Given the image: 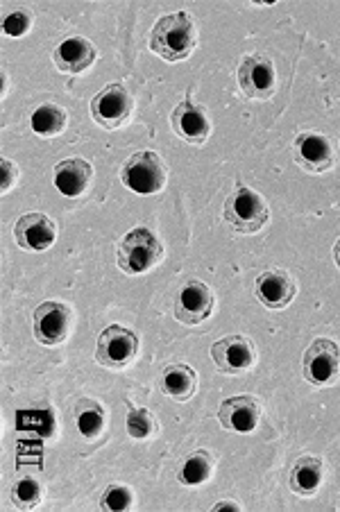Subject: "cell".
I'll return each mask as SVG.
<instances>
[{
    "label": "cell",
    "mask_w": 340,
    "mask_h": 512,
    "mask_svg": "<svg viewBox=\"0 0 340 512\" xmlns=\"http://www.w3.org/2000/svg\"><path fill=\"white\" fill-rule=\"evenodd\" d=\"M322 481H325V465L316 456L297 458L291 476H288V485L297 497H313L320 490Z\"/></svg>",
    "instance_id": "20"
},
{
    "label": "cell",
    "mask_w": 340,
    "mask_h": 512,
    "mask_svg": "<svg viewBox=\"0 0 340 512\" xmlns=\"http://www.w3.org/2000/svg\"><path fill=\"white\" fill-rule=\"evenodd\" d=\"M302 374L316 388L334 386L340 379V347L329 338H316L304 352Z\"/></svg>",
    "instance_id": "6"
},
{
    "label": "cell",
    "mask_w": 340,
    "mask_h": 512,
    "mask_svg": "<svg viewBox=\"0 0 340 512\" xmlns=\"http://www.w3.org/2000/svg\"><path fill=\"white\" fill-rule=\"evenodd\" d=\"M75 424H78V431L87 440L98 438V435L105 431L107 415L105 408H102L96 399H82L78 406H75Z\"/></svg>",
    "instance_id": "22"
},
{
    "label": "cell",
    "mask_w": 340,
    "mask_h": 512,
    "mask_svg": "<svg viewBox=\"0 0 340 512\" xmlns=\"http://www.w3.org/2000/svg\"><path fill=\"white\" fill-rule=\"evenodd\" d=\"M334 261H336V266L340 270V238H338L336 245H334Z\"/></svg>",
    "instance_id": "30"
},
{
    "label": "cell",
    "mask_w": 340,
    "mask_h": 512,
    "mask_svg": "<svg viewBox=\"0 0 340 512\" xmlns=\"http://www.w3.org/2000/svg\"><path fill=\"white\" fill-rule=\"evenodd\" d=\"M166 164L157 152L143 150L125 161L121 168V182L139 195H155L166 186Z\"/></svg>",
    "instance_id": "4"
},
{
    "label": "cell",
    "mask_w": 340,
    "mask_h": 512,
    "mask_svg": "<svg viewBox=\"0 0 340 512\" xmlns=\"http://www.w3.org/2000/svg\"><path fill=\"white\" fill-rule=\"evenodd\" d=\"M159 390L175 401H189L198 390V374L186 363L166 365L159 374Z\"/></svg>",
    "instance_id": "19"
},
{
    "label": "cell",
    "mask_w": 340,
    "mask_h": 512,
    "mask_svg": "<svg viewBox=\"0 0 340 512\" xmlns=\"http://www.w3.org/2000/svg\"><path fill=\"white\" fill-rule=\"evenodd\" d=\"M238 84L252 100H270L277 87L275 64L268 55H248L238 66Z\"/></svg>",
    "instance_id": "9"
},
{
    "label": "cell",
    "mask_w": 340,
    "mask_h": 512,
    "mask_svg": "<svg viewBox=\"0 0 340 512\" xmlns=\"http://www.w3.org/2000/svg\"><path fill=\"white\" fill-rule=\"evenodd\" d=\"M96 59H98L96 46L84 37L64 39L53 53L55 66L68 75H80L84 71H89V68L96 64Z\"/></svg>",
    "instance_id": "17"
},
{
    "label": "cell",
    "mask_w": 340,
    "mask_h": 512,
    "mask_svg": "<svg viewBox=\"0 0 340 512\" xmlns=\"http://www.w3.org/2000/svg\"><path fill=\"white\" fill-rule=\"evenodd\" d=\"M73 309L64 302L50 300L37 306L32 313V334L34 340L44 347H57L71 334Z\"/></svg>",
    "instance_id": "7"
},
{
    "label": "cell",
    "mask_w": 340,
    "mask_h": 512,
    "mask_svg": "<svg viewBox=\"0 0 340 512\" xmlns=\"http://www.w3.org/2000/svg\"><path fill=\"white\" fill-rule=\"evenodd\" d=\"M66 123H68V114L59 105H53V102L41 105L37 112L32 114V132L39 136H46V139L62 134Z\"/></svg>",
    "instance_id": "23"
},
{
    "label": "cell",
    "mask_w": 340,
    "mask_h": 512,
    "mask_svg": "<svg viewBox=\"0 0 340 512\" xmlns=\"http://www.w3.org/2000/svg\"><path fill=\"white\" fill-rule=\"evenodd\" d=\"M297 286L286 270H266L254 281V295L270 311H282L295 300Z\"/></svg>",
    "instance_id": "14"
},
{
    "label": "cell",
    "mask_w": 340,
    "mask_h": 512,
    "mask_svg": "<svg viewBox=\"0 0 340 512\" xmlns=\"http://www.w3.org/2000/svg\"><path fill=\"white\" fill-rule=\"evenodd\" d=\"M0 173H3V177H0V189L7 193L19 182V168L10 159H0Z\"/></svg>",
    "instance_id": "28"
},
{
    "label": "cell",
    "mask_w": 340,
    "mask_h": 512,
    "mask_svg": "<svg viewBox=\"0 0 340 512\" xmlns=\"http://www.w3.org/2000/svg\"><path fill=\"white\" fill-rule=\"evenodd\" d=\"M220 426L234 433H252L259 426L261 408L250 395H236L225 399L218 408Z\"/></svg>",
    "instance_id": "16"
},
{
    "label": "cell",
    "mask_w": 340,
    "mask_h": 512,
    "mask_svg": "<svg viewBox=\"0 0 340 512\" xmlns=\"http://www.w3.org/2000/svg\"><path fill=\"white\" fill-rule=\"evenodd\" d=\"M164 261V245L148 227H136L118 245V268L125 275H146Z\"/></svg>",
    "instance_id": "2"
},
{
    "label": "cell",
    "mask_w": 340,
    "mask_h": 512,
    "mask_svg": "<svg viewBox=\"0 0 340 512\" xmlns=\"http://www.w3.org/2000/svg\"><path fill=\"white\" fill-rule=\"evenodd\" d=\"M211 510H241V506H238L236 501H232V499H225V501H218V503H214V508Z\"/></svg>",
    "instance_id": "29"
},
{
    "label": "cell",
    "mask_w": 340,
    "mask_h": 512,
    "mask_svg": "<svg viewBox=\"0 0 340 512\" xmlns=\"http://www.w3.org/2000/svg\"><path fill=\"white\" fill-rule=\"evenodd\" d=\"M211 358H214L218 372L236 377V374H243L254 368V363H257V347L245 336H227L220 338L211 347Z\"/></svg>",
    "instance_id": "11"
},
{
    "label": "cell",
    "mask_w": 340,
    "mask_h": 512,
    "mask_svg": "<svg viewBox=\"0 0 340 512\" xmlns=\"http://www.w3.org/2000/svg\"><path fill=\"white\" fill-rule=\"evenodd\" d=\"M198 46V28L189 12L166 14L152 25L150 50L164 62H184Z\"/></svg>",
    "instance_id": "1"
},
{
    "label": "cell",
    "mask_w": 340,
    "mask_h": 512,
    "mask_svg": "<svg viewBox=\"0 0 340 512\" xmlns=\"http://www.w3.org/2000/svg\"><path fill=\"white\" fill-rule=\"evenodd\" d=\"M14 241L25 252H46L57 241V225L46 213H25L14 225Z\"/></svg>",
    "instance_id": "12"
},
{
    "label": "cell",
    "mask_w": 340,
    "mask_h": 512,
    "mask_svg": "<svg viewBox=\"0 0 340 512\" xmlns=\"http://www.w3.org/2000/svg\"><path fill=\"white\" fill-rule=\"evenodd\" d=\"M134 503V494L127 485L121 483H112L107 485L105 492L100 497V508L102 510H130Z\"/></svg>",
    "instance_id": "26"
},
{
    "label": "cell",
    "mask_w": 340,
    "mask_h": 512,
    "mask_svg": "<svg viewBox=\"0 0 340 512\" xmlns=\"http://www.w3.org/2000/svg\"><path fill=\"white\" fill-rule=\"evenodd\" d=\"M134 100L123 84H107L91 100V116L105 130H118L130 121Z\"/></svg>",
    "instance_id": "8"
},
{
    "label": "cell",
    "mask_w": 340,
    "mask_h": 512,
    "mask_svg": "<svg viewBox=\"0 0 340 512\" xmlns=\"http://www.w3.org/2000/svg\"><path fill=\"white\" fill-rule=\"evenodd\" d=\"M170 125H173L175 134L191 145H202L209 139L211 134V123L204 109L186 96L180 105L173 109L170 114Z\"/></svg>",
    "instance_id": "15"
},
{
    "label": "cell",
    "mask_w": 340,
    "mask_h": 512,
    "mask_svg": "<svg viewBox=\"0 0 340 512\" xmlns=\"http://www.w3.org/2000/svg\"><path fill=\"white\" fill-rule=\"evenodd\" d=\"M293 157L297 161V166L313 175L327 173V170L334 168L336 161L331 141L318 132H304L297 136L293 143Z\"/></svg>",
    "instance_id": "13"
},
{
    "label": "cell",
    "mask_w": 340,
    "mask_h": 512,
    "mask_svg": "<svg viewBox=\"0 0 340 512\" xmlns=\"http://www.w3.org/2000/svg\"><path fill=\"white\" fill-rule=\"evenodd\" d=\"M214 306H216L214 290L200 279H189L180 288V293H177L175 318L182 324L195 327V324H202L204 320H209V315L214 313Z\"/></svg>",
    "instance_id": "10"
},
{
    "label": "cell",
    "mask_w": 340,
    "mask_h": 512,
    "mask_svg": "<svg viewBox=\"0 0 340 512\" xmlns=\"http://www.w3.org/2000/svg\"><path fill=\"white\" fill-rule=\"evenodd\" d=\"M225 223L238 234H257L270 220L268 202L248 186H236L225 200Z\"/></svg>",
    "instance_id": "3"
},
{
    "label": "cell",
    "mask_w": 340,
    "mask_h": 512,
    "mask_svg": "<svg viewBox=\"0 0 340 512\" xmlns=\"http://www.w3.org/2000/svg\"><path fill=\"white\" fill-rule=\"evenodd\" d=\"M125 429L127 435L134 440H148L159 431V424L155 420L148 408H134L130 404V411H127V420H125Z\"/></svg>",
    "instance_id": "25"
},
{
    "label": "cell",
    "mask_w": 340,
    "mask_h": 512,
    "mask_svg": "<svg viewBox=\"0 0 340 512\" xmlns=\"http://www.w3.org/2000/svg\"><path fill=\"white\" fill-rule=\"evenodd\" d=\"M34 25V16L30 10H25V7H19V10H14L5 16L3 21V32L7 34V37H25L32 30Z\"/></svg>",
    "instance_id": "27"
},
{
    "label": "cell",
    "mask_w": 340,
    "mask_h": 512,
    "mask_svg": "<svg viewBox=\"0 0 340 512\" xmlns=\"http://www.w3.org/2000/svg\"><path fill=\"white\" fill-rule=\"evenodd\" d=\"M216 469V456L209 454L207 449H195L193 454L186 456L184 463L177 469V481L182 485H202L211 479Z\"/></svg>",
    "instance_id": "21"
},
{
    "label": "cell",
    "mask_w": 340,
    "mask_h": 512,
    "mask_svg": "<svg viewBox=\"0 0 340 512\" xmlns=\"http://www.w3.org/2000/svg\"><path fill=\"white\" fill-rule=\"evenodd\" d=\"M93 179V166L87 159L73 157L64 159L55 166V186L66 198H80L87 193Z\"/></svg>",
    "instance_id": "18"
},
{
    "label": "cell",
    "mask_w": 340,
    "mask_h": 512,
    "mask_svg": "<svg viewBox=\"0 0 340 512\" xmlns=\"http://www.w3.org/2000/svg\"><path fill=\"white\" fill-rule=\"evenodd\" d=\"M139 354V336L123 324H109L98 336L96 361L107 370H125Z\"/></svg>",
    "instance_id": "5"
},
{
    "label": "cell",
    "mask_w": 340,
    "mask_h": 512,
    "mask_svg": "<svg viewBox=\"0 0 340 512\" xmlns=\"http://www.w3.org/2000/svg\"><path fill=\"white\" fill-rule=\"evenodd\" d=\"M44 501V488H41L39 479L23 474L12 485V503L19 510H34Z\"/></svg>",
    "instance_id": "24"
}]
</instances>
